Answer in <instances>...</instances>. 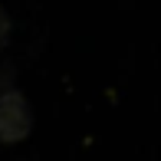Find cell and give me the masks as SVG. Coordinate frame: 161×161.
<instances>
[{"mask_svg": "<svg viewBox=\"0 0 161 161\" xmlns=\"http://www.w3.org/2000/svg\"><path fill=\"white\" fill-rule=\"evenodd\" d=\"M13 89V66L10 63H0V92Z\"/></svg>", "mask_w": 161, "mask_h": 161, "instance_id": "obj_2", "label": "cell"}, {"mask_svg": "<svg viewBox=\"0 0 161 161\" xmlns=\"http://www.w3.org/2000/svg\"><path fill=\"white\" fill-rule=\"evenodd\" d=\"M30 128H33V112H30V102L23 99V92L17 89L0 92V142L17 145L30 135Z\"/></svg>", "mask_w": 161, "mask_h": 161, "instance_id": "obj_1", "label": "cell"}, {"mask_svg": "<svg viewBox=\"0 0 161 161\" xmlns=\"http://www.w3.org/2000/svg\"><path fill=\"white\" fill-rule=\"evenodd\" d=\"M7 40H10V17H7L3 7H0V49L7 46Z\"/></svg>", "mask_w": 161, "mask_h": 161, "instance_id": "obj_3", "label": "cell"}]
</instances>
